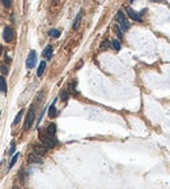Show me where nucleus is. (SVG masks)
I'll use <instances>...</instances> for the list:
<instances>
[{"mask_svg": "<svg viewBox=\"0 0 170 189\" xmlns=\"http://www.w3.org/2000/svg\"><path fill=\"white\" fill-rule=\"evenodd\" d=\"M34 117H35V111H34V108L31 107L30 110H29L28 115H26V119H25V124H24V129L25 130L30 129L31 124H33V122H34Z\"/></svg>", "mask_w": 170, "mask_h": 189, "instance_id": "3", "label": "nucleus"}, {"mask_svg": "<svg viewBox=\"0 0 170 189\" xmlns=\"http://www.w3.org/2000/svg\"><path fill=\"white\" fill-rule=\"evenodd\" d=\"M81 16H82V12L80 11V12H79V14H77V16H76V18H75V22H73V29H75V30H76V29L80 26V21H81Z\"/></svg>", "mask_w": 170, "mask_h": 189, "instance_id": "13", "label": "nucleus"}, {"mask_svg": "<svg viewBox=\"0 0 170 189\" xmlns=\"http://www.w3.org/2000/svg\"><path fill=\"white\" fill-rule=\"evenodd\" d=\"M56 116V108H55V101H54V103L50 106V108H48V117H55Z\"/></svg>", "mask_w": 170, "mask_h": 189, "instance_id": "11", "label": "nucleus"}, {"mask_svg": "<svg viewBox=\"0 0 170 189\" xmlns=\"http://www.w3.org/2000/svg\"><path fill=\"white\" fill-rule=\"evenodd\" d=\"M45 68H46V63L45 61H41L39 63V67H38V71H37V76L41 77L43 74V72H45Z\"/></svg>", "mask_w": 170, "mask_h": 189, "instance_id": "14", "label": "nucleus"}, {"mask_svg": "<svg viewBox=\"0 0 170 189\" xmlns=\"http://www.w3.org/2000/svg\"><path fill=\"white\" fill-rule=\"evenodd\" d=\"M39 138H41V141H42V145H45L47 149H52V147H55L56 146V144H58L55 136H48L47 133L43 134V133L41 132L39 133Z\"/></svg>", "mask_w": 170, "mask_h": 189, "instance_id": "1", "label": "nucleus"}, {"mask_svg": "<svg viewBox=\"0 0 170 189\" xmlns=\"http://www.w3.org/2000/svg\"><path fill=\"white\" fill-rule=\"evenodd\" d=\"M14 150H16V141H12L11 142V149H9V154H13Z\"/></svg>", "mask_w": 170, "mask_h": 189, "instance_id": "22", "label": "nucleus"}, {"mask_svg": "<svg viewBox=\"0 0 170 189\" xmlns=\"http://www.w3.org/2000/svg\"><path fill=\"white\" fill-rule=\"evenodd\" d=\"M111 46H113V48L115 51H119L120 50V42H119V41H113V42H111Z\"/></svg>", "mask_w": 170, "mask_h": 189, "instance_id": "18", "label": "nucleus"}, {"mask_svg": "<svg viewBox=\"0 0 170 189\" xmlns=\"http://www.w3.org/2000/svg\"><path fill=\"white\" fill-rule=\"evenodd\" d=\"M107 46H109V42H107V41H105V42H103V43L101 45V48H106Z\"/></svg>", "mask_w": 170, "mask_h": 189, "instance_id": "23", "label": "nucleus"}, {"mask_svg": "<svg viewBox=\"0 0 170 189\" xmlns=\"http://www.w3.org/2000/svg\"><path fill=\"white\" fill-rule=\"evenodd\" d=\"M114 30H115V33H116V35H118V38L119 39H122V37H123V34H122V30L118 28V26H115L114 28Z\"/></svg>", "mask_w": 170, "mask_h": 189, "instance_id": "20", "label": "nucleus"}, {"mask_svg": "<svg viewBox=\"0 0 170 189\" xmlns=\"http://www.w3.org/2000/svg\"><path fill=\"white\" fill-rule=\"evenodd\" d=\"M3 38L7 43H11L12 41L14 39V33H13V29L11 26H5L3 30Z\"/></svg>", "mask_w": 170, "mask_h": 189, "instance_id": "4", "label": "nucleus"}, {"mask_svg": "<svg viewBox=\"0 0 170 189\" xmlns=\"http://www.w3.org/2000/svg\"><path fill=\"white\" fill-rule=\"evenodd\" d=\"M0 1H1V4H3L5 8H9L12 4V0H0Z\"/></svg>", "mask_w": 170, "mask_h": 189, "instance_id": "21", "label": "nucleus"}, {"mask_svg": "<svg viewBox=\"0 0 170 189\" xmlns=\"http://www.w3.org/2000/svg\"><path fill=\"white\" fill-rule=\"evenodd\" d=\"M126 11H127V14L130 16L131 20H133V21H139V22H141V21H143V18H141V16H140V13L135 12L132 8H127Z\"/></svg>", "mask_w": 170, "mask_h": 189, "instance_id": "7", "label": "nucleus"}, {"mask_svg": "<svg viewBox=\"0 0 170 189\" xmlns=\"http://www.w3.org/2000/svg\"><path fill=\"white\" fill-rule=\"evenodd\" d=\"M0 91L1 93H7V81L3 76L0 77Z\"/></svg>", "mask_w": 170, "mask_h": 189, "instance_id": "12", "label": "nucleus"}, {"mask_svg": "<svg viewBox=\"0 0 170 189\" xmlns=\"http://www.w3.org/2000/svg\"><path fill=\"white\" fill-rule=\"evenodd\" d=\"M1 52H3V51H1V47H0V55H1Z\"/></svg>", "mask_w": 170, "mask_h": 189, "instance_id": "25", "label": "nucleus"}, {"mask_svg": "<svg viewBox=\"0 0 170 189\" xmlns=\"http://www.w3.org/2000/svg\"><path fill=\"white\" fill-rule=\"evenodd\" d=\"M68 97H69V94H68V91H62V94H60V98H62V101H67L68 99Z\"/></svg>", "mask_w": 170, "mask_h": 189, "instance_id": "19", "label": "nucleus"}, {"mask_svg": "<svg viewBox=\"0 0 170 189\" xmlns=\"http://www.w3.org/2000/svg\"><path fill=\"white\" fill-rule=\"evenodd\" d=\"M1 72H3V74H5L7 72H8V68L4 67V65H3V67H1Z\"/></svg>", "mask_w": 170, "mask_h": 189, "instance_id": "24", "label": "nucleus"}, {"mask_svg": "<svg viewBox=\"0 0 170 189\" xmlns=\"http://www.w3.org/2000/svg\"><path fill=\"white\" fill-rule=\"evenodd\" d=\"M33 150H34V154H37V155H39V157L45 155L46 153H47V147H46L45 145H39V144L33 145Z\"/></svg>", "mask_w": 170, "mask_h": 189, "instance_id": "6", "label": "nucleus"}, {"mask_svg": "<svg viewBox=\"0 0 170 189\" xmlns=\"http://www.w3.org/2000/svg\"><path fill=\"white\" fill-rule=\"evenodd\" d=\"M116 20H118L122 30H128V29H130V22H128V20L126 18L124 13H123L122 11H119L118 13H116Z\"/></svg>", "mask_w": 170, "mask_h": 189, "instance_id": "2", "label": "nucleus"}, {"mask_svg": "<svg viewBox=\"0 0 170 189\" xmlns=\"http://www.w3.org/2000/svg\"><path fill=\"white\" fill-rule=\"evenodd\" d=\"M18 157H20V154H18V153H16V154H14L13 157H12V159H11V162H9V168H12V167L14 166V163H16L17 162V159H18Z\"/></svg>", "mask_w": 170, "mask_h": 189, "instance_id": "17", "label": "nucleus"}, {"mask_svg": "<svg viewBox=\"0 0 170 189\" xmlns=\"http://www.w3.org/2000/svg\"><path fill=\"white\" fill-rule=\"evenodd\" d=\"M46 133H47L48 136H55V133H56V125L48 124L47 128H46Z\"/></svg>", "mask_w": 170, "mask_h": 189, "instance_id": "9", "label": "nucleus"}, {"mask_svg": "<svg viewBox=\"0 0 170 189\" xmlns=\"http://www.w3.org/2000/svg\"><path fill=\"white\" fill-rule=\"evenodd\" d=\"M22 115H24V110H20V111H18V113L16 115V117H14V120H13V125H16V124H18V123H20Z\"/></svg>", "mask_w": 170, "mask_h": 189, "instance_id": "15", "label": "nucleus"}, {"mask_svg": "<svg viewBox=\"0 0 170 189\" xmlns=\"http://www.w3.org/2000/svg\"><path fill=\"white\" fill-rule=\"evenodd\" d=\"M48 35H50V37H52V38H59L60 31L58 30V29H51V30L48 31Z\"/></svg>", "mask_w": 170, "mask_h": 189, "instance_id": "16", "label": "nucleus"}, {"mask_svg": "<svg viewBox=\"0 0 170 189\" xmlns=\"http://www.w3.org/2000/svg\"><path fill=\"white\" fill-rule=\"evenodd\" d=\"M130 1H131V3H132V1H133V0H130Z\"/></svg>", "mask_w": 170, "mask_h": 189, "instance_id": "26", "label": "nucleus"}, {"mask_svg": "<svg viewBox=\"0 0 170 189\" xmlns=\"http://www.w3.org/2000/svg\"><path fill=\"white\" fill-rule=\"evenodd\" d=\"M28 162L29 163H34V164H41L42 163V159H41L39 155H37V154H30L28 158Z\"/></svg>", "mask_w": 170, "mask_h": 189, "instance_id": "8", "label": "nucleus"}, {"mask_svg": "<svg viewBox=\"0 0 170 189\" xmlns=\"http://www.w3.org/2000/svg\"><path fill=\"white\" fill-rule=\"evenodd\" d=\"M51 55H52V46L48 45L47 47L43 50V56H45L46 59H51Z\"/></svg>", "mask_w": 170, "mask_h": 189, "instance_id": "10", "label": "nucleus"}, {"mask_svg": "<svg viewBox=\"0 0 170 189\" xmlns=\"http://www.w3.org/2000/svg\"><path fill=\"white\" fill-rule=\"evenodd\" d=\"M35 64H37V54H35V51H30V54L26 59V68L31 69L35 67Z\"/></svg>", "mask_w": 170, "mask_h": 189, "instance_id": "5", "label": "nucleus"}]
</instances>
